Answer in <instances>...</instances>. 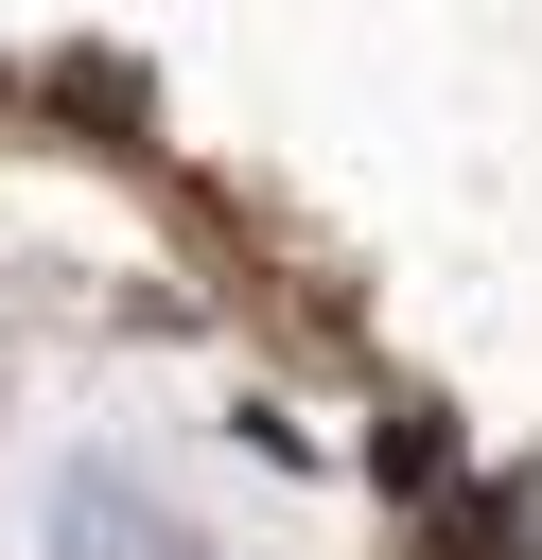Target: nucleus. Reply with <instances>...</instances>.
<instances>
[{"instance_id":"nucleus-1","label":"nucleus","mask_w":542,"mask_h":560,"mask_svg":"<svg viewBox=\"0 0 542 560\" xmlns=\"http://www.w3.org/2000/svg\"><path fill=\"white\" fill-rule=\"evenodd\" d=\"M52 542H70V560H175V525H157L122 472H70V490H52Z\"/></svg>"}]
</instances>
